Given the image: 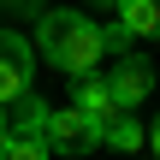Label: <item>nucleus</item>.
Instances as JSON below:
<instances>
[{
  "label": "nucleus",
  "mask_w": 160,
  "mask_h": 160,
  "mask_svg": "<svg viewBox=\"0 0 160 160\" xmlns=\"http://www.w3.org/2000/svg\"><path fill=\"white\" fill-rule=\"evenodd\" d=\"M36 42H42V59L53 71H65L71 83L77 77H95V65L107 59V36L89 12H71V6H53L36 18Z\"/></svg>",
  "instance_id": "obj_1"
},
{
  "label": "nucleus",
  "mask_w": 160,
  "mask_h": 160,
  "mask_svg": "<svg viewBox=\"0 0 160 160\" xmlns=\"http://www.w3.org/2000/svg\"><path fill=\"white\" fill-rule=\"evenodd\" d=\"M48 142H53V154L83 160V154H95V148H107V131L89 113H77V107H53L48 113Z\"/></svg>",
  "instance_id": "obj_2"
},
{
  "label": "nucleus",
  "mask_w": 160,
  "mask_h": 160,
  "mask_svg": "<svg viewBox=\"0 0 160 160\" xmlns=\"http://www.w3.org/2000/svg\"><path fill=\"white\" fill-rule=\"evenodd\" d=\"M30 89H36V53L18 30H0V113L18 107Z\"/></svg>",
  "instance_id": "obj_3"
},
{
  "label": "nucleus",
  "mask_w": 160,
  "mask_h": 160,
  "mask_svg": "<svg viewBox=\"0 0 160 160\" xmlns=\"http://www.w3.org/2000/svg\"><path fill=\"white\" fill-rule=\"evenodd\" d=\"M107 83H113V101H119L125 113H137V107H142V95L160 83V65H148L142 53H125V59L107 71Z\"/></svg>",
  "instance_id": "obj_4"
},
{
  "label": "nucleus",
  "mask_w": 160,
  "mask_h": 160,
  "mask_svg": "<svg viewBox=\"0 0 160 160\" xmlns=\"http://www.w3.org/2000/svg\"><path fill=\"white\" fill-rule=\"evenodd\" d=\"M71 107H77V113H89L101 131H107L113 119H125V107L113 101V83H107V71H95V77H77V95H71Z\"/></svg>",
  "instance_id": "obj_5"
},
{
  "label": "nucleus",
  "mask_w": 160,
  "mask_h": 160,
  "mask_svg": "<svg viewBox=\"0 0 160 160\" xmlns=\"http://www.w3.org/2000/svg\"><path fill=\"white\" fill-rule=\"evenodd\" d=\"M0 160H53V142H48V119L12 125V131L0 137Z\"/></svg>",
  "instance_id": "obj_6"
},
{
  "label": "nucleus",
  "mask_w": 160,
  "mask_h": 160,
  "mask_svg": "<svg viewBox=\"0 0 160 160\" xmlns=\"http://www.w3.org/2000/svg\"><path fill=\"white\" fill-rule=\"evenodd\" d=\"M119 24L137 42H160V0H125L119 6Z\"/></svg>",
  "instance_id": "obj_7"
},
{
  "label": "nucleus",
  "mask_w": 160,
  "mask_h": 160,
  "mask_svg": "<svg viewBox=\"0 0 160 160\" xmlns=\"http://www.w3.org/2000/svg\"><path fill=\"white\" fill-rule=\"evenodd\" d=\"M107 148H119V154L148 148V131L137 125V113H125V119H113V125H107Z\"/></svg>",
  "instance_id": "obj_8"
},
{
  "label": "nucleus",
  "mask_w": 160,
  "mask_h": 160,
  "mask_svg": "<svg viewBox=\"0 0 160 160\" xmlns=\"http://www.w3.org/2000/svg\"><path fill=\"white\" fill-rule=\"evenodd\" d=\"M101 36H107V53H119V59H125V53H131V42H137L119 18H113V24H101Z\"/></svg>",
  "instance_id": "obj_9"
},
{
  "label": "nucleus",
  "mask_w": 160,
  "mask_h": 160,
  "mask_svg": "<svg viewBox=\"0 0 160 160\" xmlns=\"http://www.w3.org/2000/svg\"><path fill=\"white\" fill-rule=\"evenodd\" d=\"M148 148H154V160H160V119L148 125Z\"/></svg>",
  "instance_id": "obj_10"
},
{
  "label": "nucleus",
  "mask_w": 160,
  "mask_h": 160,
  "mask_svg": "<svg viewBox=\"0 0 160 160\" xmlns=\"http://www.w3.org/2000/svg\"><path fill=\"white\" fill-rule=\"evenodd\" d=\"M12 6H42V0H12Z\"/></svg>",
  "instance_id": "obj_11"
},
{
  "label": "nucleus",
  "mask_w": 160,
  "mask_h": 160,
  "mask_svg": "<svg viewBox=\"0 0 160 160\" xmlns=\"http://www.w3.org/2000/svg\"><path fill=\"white\" fill-rule=\"evenodd\" d=\"M0 137H6V113H0Z\"/></svg>",
  "instance_id": "obj_12"
}]
</instances>
